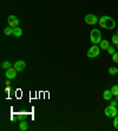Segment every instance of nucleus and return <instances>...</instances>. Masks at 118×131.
<instances>
[{"instance_id":"f257e3e1","label":"nucleus","mask_w":118,"mask_h":131,"mask_svg":"<svg viewBox=\"0 0 118 131\" xmlns=\"http://www.w3.org/2000/svg\"><path fill=\"white\" fill-rule=\"evenodd\" d=\"M98 24L100 25V27L106 29V30H113L116 27V21L111 17H109V15H104V17L99 18Z\"/></svg>"},{"instance_id":"f03ea898","label":"nucleus","mask_w":118,"mask_h":131,"mask_svg":"<svg viewBox=\"0 0 118 131\" xmlns=\"http://www.w3.org/2000/svg\"><path fill=\"white\" fill-rule=\"evenodd\" d=\"M90 40H91V43L93 45H97V44H99L102 41V33L98 29H93L90 33Z\"/></svg>"},{"instance_id":"7ed1b4c3","label":"nucleus","mask_w":118,"mask_h":131,"mask_svg":"<svg viewBox=\"0 0 118 131\" xmlns=\"http://www.w3.org/2000/svg\"><path fill=\"white\" fill-rule=\"evenodd\" d=\"M104 113H105V116L106 117H112V118H114V117L117 116L118 113V110L116 106L113 105H109L105 108V110H104Z\"/></svg>"},{"instance_id":"20e7f679","label":"nucleus","mask_w":118,"mask_h":131,"mask_svg":"<svg viewBox=\"0 0 118 131\" xmlns=\"http://www.w3.org/2000/svg\"><path fill=\"white\" fill-rule=\"evenodd\" d=\"M100 53V47L99 46H97V45H93L92 47L89 48V51H87V57L89 58H96L98 57Z\"/></svg>"},{"instance_id":"39448f33","label":"nucleus","mask_w":118,"mask_h":131,"mask_svg":"<svg viewBox=\"0 0 118 131\" xmlns=\"http://www.w3.org/2000/svg\"><path fill=\"white\" fill-rule=\"evenodd\" d=\"M84 20H85V22L87 25H96L99 19L97 18L95 14H87V15H85V19Z\"/></svg>"},{"instance_id":"423d86ee","label":"nucleus","mask_w":118,"mask_h":131,"mask_svg":"<svg viewBox=\"0 0 118 131\" xmlns=\"http://www.w3.org/2000/svg\"><path fill=\"white\" fill-rule=\"evenodd\" d=\"M7 22H8V26H11V27H18L19 26V19L15 17V15H10L7 18Z\"/></svg>"},{"instance_id":"0eeeda50","label":"nucleus","mask_w":118,"mask_h":131,"mask_svg":"<svg viewBox=\"0 0 118 131\" xmlns=\"http://www.w3.org/2000/svg\"><path fill=\"white\" fill-rule=\"evenodd\" d=\"M17 72H18V71H17V69L13 66V67H10V69L6 70V74H5V76H6V78H7V79H13V78H15V77H17Z\"/></svg>"},{"instance_id":"6e6552de","label":"nucleus","mask_w":118,"mask_h":131,"mask_svg":"<svg viewBox=\"0 0 118 131\" xmlns=\"http://www.w3.org/2000/svg\"><path fill=\"white\" fill-rule=\"evenodd\" d=\"M17 69V71L18 72H20V71H22V70L26 67V63L24 62V60H17V62L14 63V65H13Z\"/></svg>"},{"instance_id":"1a4fd4ad","label":"nucleus","mask_w":118,"mask_h":131,"mask_svg":"<svg viewBox=\"0 0 118 131\" xmlns=\"http://www.w3.org/2000/svg\"><path fill=\"white\" fill-rule=\"evenodd\" d=\"M12 34H13L15 38H19V37H21V34H22V30L19 29V27H14V29H13V33H12Z\"/></svg>"},{"instance_id":"9d476101","label":"nucleus","mask_w":118,"mask_h":131,"mask_svg":"<svg viewBox=\"0 0 118 131\" xmlns=\"http://www.w3.org/2000/svg\"><path fill=\"white\" fill-rule=\"evenodd\" d=\"M109 46H110V43H109L107 40H102L99 43V47L102 48V50H107Z\"/></svg>"},{"instance_id":"9b49d317","label":"nucleus","mask_w":118,"mask_h":131,"mask_svg":"<svg viewBox=\"0 0 118 131\" xmlns=\"http://www.w3.org/2000/svg\"><path fill=\"white\" fill-rule=\"evenodd\" d=\"M112 96H113V95L111 93V90H105L104 93H103V98L105 99V100H110Z\"/></svg>"},{"instance_id":"f8f14e48","label":"nucleus","mask_w":118,"mask_h":131,"mask_svg":"<svg viewBox=\"0 0 118 131\" xmlns=\"http://www.w3.org/2000/svg\"><path fill=\"white\" fill-rule=\"evenodd\" d=\"M27 127H29V124H27V122H26V120H22V122H20V123H19V130L25 131V130H27Z\"/></svg>"},{"instance_id":"ddd939ff","label":"nucleus","mask_w":118,"mask_h":131,"mask_svg":"<svg viewBox=\"0 0 118 131\" xmlns=\"http://www.w3.org/2000/svg\"><path fill=\"white\" fill-rule=\"evenodd\" d=\"M4 33L6 34V36H10V34H12V33H13V27H11V26H7V27L4 30Z\"/></svg>"},{"instance_id":"4468645a","label":"nucleus","mask_w":118,"mask_h":131,"mask_svg":"<svg viewBox=\"0 0 118 131\" xmlns=\"http://www.w3.org/2000/svg\"><path fill=\"white\" fill-rule=\"evenodd\" d=\"M1 67L4 70H7V69H10V67H12V64L10 62H4L1 64Z\"/></svg>"},{"instance_id":"2eb2a0df","label":"nucleus","mask_w":118,"mask_h":131,"mask_svg":"<svg viewBox=\"0 0 118 131\" xmlns=\"http://www.w3.org/2000/svg\"><path fill=\"white\" fill-rule=\"evenodd\" d=\"M111 93L113 96H117L118 95V85H113L111 87Z\"/></svg>"},{"instance_id":"dca6fc26","label":"nucleus","mask_w":118,"mask_h":131,"mask_svg":"<svg viewBox=\"0 0 118 131\" xmlns=\"http://www.w3.org/2000/svg\"><path fill=\"white\" fill-rule=\"evenodd\" d=\"M109 73H110V74H117V73H118V69H117V67H114V66H112V67L109 69Z\"/></svg>"},{"instance_id":"f3484780","label":"nucleus","mask_w":118,"mask_h":131,"mask_svg":"<svg viewBox=\"0 0 118 131\" xmlns=\"http://www.w3.org/2000/svg\"><path fill=\"white\" fill-rule=\"evenodd\" d=\"M111 41H112L114 45H117V44H118V34H117V33L112 36V38H111Z\"/></svg>"},{"instance_id":"a211bd4d","label":"nucleus","mask_w":118,"mask_h":131,"mask_svg":"<svg viewBox=\"0 0 118 131\" xmlns=\"http://www.w3.org/2000/svg\"><path fill=\"white\" fill-rule=\"evenodd\" d=\"M112 62L118 64V52H114L113 55H112Z\"/></svg>"},{"instance_id":"6ab92c4d","label":"nucleus","mask_w":118,"mask_h":131,"mask_svg":"<svg viewBox=\"0 0 118 131\" xmlns=\"http://www.w3.org/2000/svg\"><path fill=\"white\" fill-rule=\"evenodd\" d=\"M106 51H107V53H109V55H111V56H112V55H113V53H114V47H113V46H111V45H110V46L107 47V50H106Z\"/></svg>"},{"instance_id":"aec40b11","label":"nucleus","mask_w":118,"mask_h":131,"mask_svg":"<svg viewBox=\"0 0 118 131\" xmlns=\"http://www.w3.org/2000/svg\"><path fill=\"white\" fill-rule=\"evenodd\" d=\"M113 126L116 127V129H118V115L114 117V119H113Z\"/></svg>"},{"instance_id":"412c9836","label":"nucleus","mask_w":118,"mask_h":131,"mask_svg":"<svg viewBox=\"0 0 118 131\" xmlns=\"http://www.w3.org/2000/svg\"><path fill=\"white\" fill-rule=\"evenodd\" d=\"M117 103H118V100H117V99H116V100H112V102H111V105L116 106V105H117Z\"/></svg>"},{"instance_id":"4be33fe9","label":"nucleus","mask_w":118,"mask_h":131,"mask_svg":"<svg viewBox=\"0 0 118 131\" xmlns=\"http://www.w3.org/2000/svg\"><path fill=\"white\" fill-rule=\"evenodd\" d=\"M10 90H11V89H10V86L5 87V92H6V93H10Z\"/></svg>"},{"instance_id":"5701e85b","label":"nucleus","mask_w":118,"mask_h":131,"mask_svg":"<svg viewBox=\"0 0 118 131\" xmlns=\"http://www.w3.org/2000/svg\"><path fill=\"white\" fill-rule=\"evenodd\" d=\"M5 85H7V86H10V85H11V84H10V79L6 80V83H5Z\"/></svg>"},{"instance_id":"b1692460","label":"nucleus","mask_w":118,"mask_h":131,"mask_svg":"<svg viewBox=\"0 0 118 131\" xmlns=\"http://www.w3.org/2000/svg\"><path fill=\"white\" fill-rule=\"evenodd\" d=\"M116 98H117V100H118V95H117V96H116Z\"/></svg>"},{"instance_id":"393cba45","label":"nucleus","mask_w":118,"mask_h":131,"mask_svg":"<svg viewBox=\"0 0 118 131\" xmlns=\"http://www.w3.org/2000/svg\"><path fill=\"white\" fill-rule=\"evenodd\" d=\"M116 46H117V48H118V44H117V45H116Z\"/></svg>"},{"instance_id":"a878e982","label":"nucleus","mask_w":118,"mask_h":131,"mask_svg":"<svg viewBox=\"0 0 118 131\" xmlns=\"http://www.w3.org/2000/svg\"><path fill=\"white\" fill-rule=\"evenodd\" d=\"M117 34H118V32H117Z\"/></svg>"}]
</instances>
